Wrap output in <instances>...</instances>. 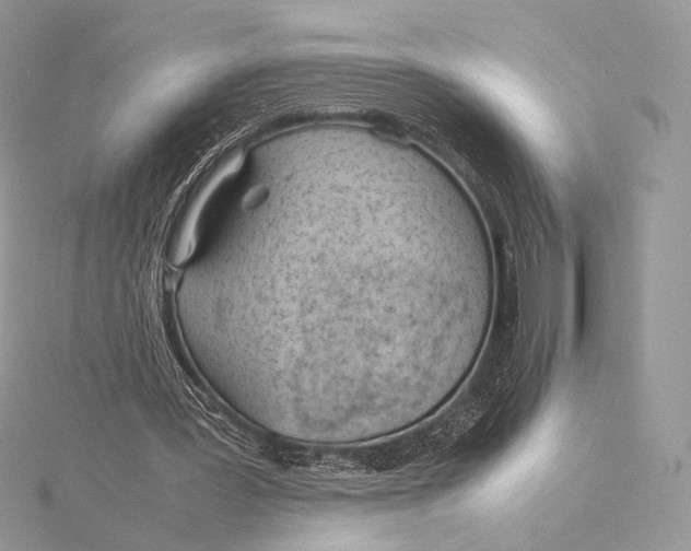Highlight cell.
<instances>
[{
  "mask_svg": "<svg viewBox=\"0 0 691 551\" xmlns=\"http://www.w3.org/2000/svg\"><path fill=\"white\" fill-rule=\"evenodd\" d=\"M243 162V152H235L215 169L201 188L187 211L175 242L172 253L174 265L179 266L191 257L197 245V231L204 207L221 184L239 171Z\"/></svg>",
  "mask_w": 691,
  "mask_h": 551,
  "instance_id": "6da1fadb",
  "label": "cell"
}]
</instances>
